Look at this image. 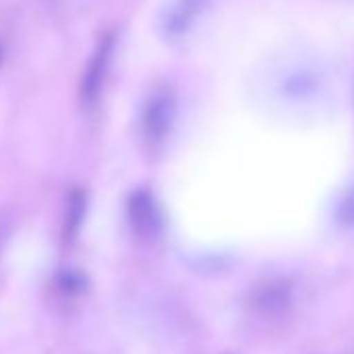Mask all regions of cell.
Masks as SVG:
<instances>
[{"label":"cell","mask_w":354,"mask_h":354,"mask_svg":"<svg viewBox=\"0 0 354 354\" xmlns=\"http://www.w3.org/2000/svg\"><path fill=\"white\" fill-rule=\"evenodd\" d=\"M175 121V96L169 88H156L144 102L142 109V136L148 146H158L171 131Z\"/></svg>","instance_id":"1"},{"label":"cell","mask_w":354,"mask_h":354,"mask_svg":"<svg viewBox=\"0 0 354 354\" xmlns=\"http://www.w3.org/2000/svg\"><path fill=\"white\" fill-rule=\"evenodd\" d=\"M294 302V290L292 283L283 277H271L261 283H257L250 292L248 306L254 315L265 319L281 317Z\"/></svg>","instance_id":"2"},{"label":"cell","mask_w":354,"mask_h":354,"mask_svg":"<svg viewBox=\"0 0 354 354\" xmlns=\"http://www.w3.org/2000/svg\"><path fill=\"white\" fill-rule=\"evenodd\" d=\"M209 7V0H169L160 17V32L167 40L184 38Z\"/></svg>","instance_id":"3"},{"label":"cell","mask_w":354,"mask_h":354,"mask_svg":"<svg viewBox=\"0 0 354 354\" xmlns=\"http://www.w3.org/2000/svg\"><path fill=\"white\" fill-rule=\"evenodd\" d=\"M127 219L131 230L146 240H152L160 234L162 215L154 196L148 190H138L127 201Z\"/></svg>","instance_id":"4"},{"label":"cell","mask_w":354,"mask_h":354,"mask_svg":"<svg viewBox=\"0 0 354 354\" xmlns=\"http://www.w3.org/2000/svg\"><path fill=\"white\" fill-rule=\"evenodd\" d=\"M111 53H113V38L106 36L96 46V50H94L88 67H86L84 80H82V98L86 104H94L96 98L100 96L102 82H104V75H106L109 65H111Z\"/></svg>","instance_id":"5"},{"label":"cell","mask_w":354,"mask_h":354,"mask_svg":"<svg viewBox=\"0 0 354 354\" xmlns=\"http://www.w3.org/2000/svg\"><path fill=\"white\" fill-rule=\"evenodd\" d=\"M279 96L288 102L308 100L319 90V77L306 69H292L279 80Z\"/></svg>","instance_id":"6"},{"label":"cell","mask_w":354,"mask_h":354,"mask_svg":"<svg viewBox=\"0 0 354 354\" xmlns=\"http://www.w3.org/2000/svg\"><path fill=\"white\" fill-rule=\"evenodd\" d=\"M86 213V196L82 190H75L69 196V205H67V217H65V227H63V238L65 242H71L80 227H82V219Z\"/></svg>","instance_id":"7"},{"label":"cell","mask_w":354,"mask_h":354,"mask_svg":"<svg viewBox=\"0 0 354 354\" xmlns=\"http://www.w3.org/2000/svg\"><path fill=\"white\" fill-rule=\"evenodd\" d=\"M333 217L342 230H354V184L348 186L339 196Z\"/></svg>","instance_id":"8"}]
</instances>
